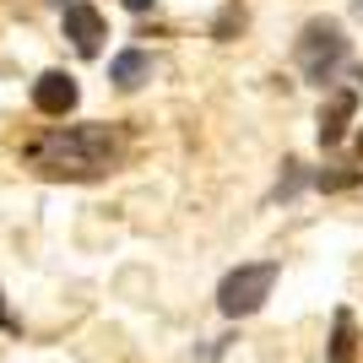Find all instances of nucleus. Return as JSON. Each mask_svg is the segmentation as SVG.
<instances>
[{
    "instance_id": "f257e3e1",
    "label": "nucleus",
    "mask_w": 363,
    "mask_h": 363,
    "mask_svg": "<svg viewBox=\"0 0 363 363\" xmlns=\"http://www.w3.org/2000/svg\"><path fill=\"white\" fill-rule=\"evenodd\" d=\"M120 157H125V136L104 120L55 125L22 147V163L44 179H104L108 168H120Z\"/></svg>"
},
{
    "instance_id": "f03ea898",
    "label": "nucleus",
    "mask_w": 363,
    "mask_h": 363,
    "mask_svg": "<svg viewBox=\"0 0 363 363\" xmlns=\"http://www.w3.org/2000/svg\"><path fill=\"white\" fill-rule=\"evenodd\" d=\"M342 60H347V33H342V22L315 16V22L298 33V71L309 76L315 87H325V82L342 71Z\"/></svg>"
},
{
    "instance_id": "7ed1b4c3",
    "label": "nucleus",
    "mask_w": 363,
    "mask_h": 363,
    "mask_svg": "<svg viewBox=\"0 0 363 363\" xmlns=\"http://www.w3.org/2000/svg\"><path fill=\"white\" fill-rule=\"evenodd\" d=\"M277 288V260H255V266H233V272L223 277V288H217V309H223L228 320L239 315H255L260 303L272 298Z\"/></svg>"
},
{
    "instance_id": "20e7f679",
    "label": "nucleus",
    "mask_w": 363,
    "mask_h": 363,
    "mask_svg": "<svg viewBox=\"0 0 363 363\" xmlns=\"http://www.w3.org/2000/svg\"><path fill=\"white\" fill-rule=\"evenodd\" d=\"M76 98H82V87H76L71 71H44L38 82H33V108L49 114V120H65V114L76 108Z\"/></svg>"
},
{
    "instance_id": "39448f33",
    "label": "nucleus",
    "mask_w": 363,
    "mask_h": 363,
    "mask_svg": "<svg viewBox=\"0 0 363 363\" xmlns=\"http://www.w3.org/2000/svg\"><path fill=\"white\" fill-rule=\"evenodd\" d=\"M65 38H71L82 55H98V44H104V16H98V6L65 0Z\"/></svg>"
},
{
    "instance_id": "423d86ee",
    "label": "nucleus",
    "mask_w": 363,
    "mask_h": 363,
    "mask_svg": "<svg viewBox=\"0 0 363 363\" xmlns=\"http://www.w3.org/2000/svg\"><path fill=\"white\" fill-rule=\"evenodd\" d=\"M352 114H358V92H352V87H336L331 98H325V108H320V147H336V141L347 136Z\"/></svg>"
},
{
    "instance_id": "0eeeda50",
    "label": "nucleus",
    "mask_w": 363,
    "mask_h": 363,
    "mask_svg": "<svg viewBox=\"0 0 363 363\" xmlns=\"http://www.w3.org/2000/svg\"><path fill=\"white\" fill-rule=\"evenodd\" d=\"M147 76H152V55L147 49H125V55H114V65H108V82L125 87V92H136Z\"/></svg>"
},
{
    "instance_id": "6e6552de",
    "label": "nucleus",
    "mask_w": 363,
    "mask_h": 363,
    "mask_svg": "<svg viewBox=\"0 0 363 363\" xmlns=\"http://www.w3.org/2000/svg\"><path fill=\"white\" fill-rule=\"evenodd\" d=\"M352 358H358V331H352L347 309H336V320H331V363H352Z\"/></svg>"
},
{
    "instance_id": "1a4fd4ad",
    "label": "nucleus",
    "mask_w": 363,
    "mask_h": 363,
    "mask_svg": "<svg viewBox=\"0 0 363 363\" xmlns=\"http://www.w3.org/2000/svg\"><path fill=\"white\" fill-rule=\"evenodd\" d=\"M125 6H130V11H152V6H157V0H125Z\"/></svg>"
},
{
    "instance_id": "9d476101",
    "label": "nucleus",
    "mask_w": 363,
    "mask_h": 363,
    "mask_svg": "<svg viewBox=\"0 0 363 363\" xmlns=\"http://www.w3.org/2000/svg\"><path fill=\"white\" fill-rule=\"evenodd\" d=\"M11 325H16V320L6 315V298H0V331H11Z\"/></svg>"
},
{
    "instance_id": "9b49d317",
    "label": "nucleus",
    "mask_w": 363,
    "mask_h": 363,
    "mask_svg": "<svg viewBox=\"0 0 363 363\" xmlns=\"http://www.w3.org/2000/svg\"><path fill=\"white\" fill-rule=\"evenodd\" d=\"M352 6H358V16H363V0H352Z\"/></svg>"
},
{
    "instance_id": "f8f14e48",
    "label": "nucleus",
    "mask_w": 363,
    "mask_h": 363,
    "mask_svg": "<svg viewBox=\"0 0 363 363\" xmlns=\"http://www.w3.org/2000/svg\"><path fill=\"white\" fill-rule=\"evenodd\" d=\"M358 152H363V130H358Z\"/></svg>"
},
{
    "instance_id": "ddd939ff",
    "label": "nucleus",
    "mask_w": 363,
    "mask_h": 363,
    "mask_svg": "<svg viewBox=\"0 0 363 363\" xmlns=\"http://www.w3.org/2000/svg\"><path fill=\"white\" fill-rule=\"evenodd\" d=\"M60 6H65V0H60Z\"/></svg>"
}]
</instances>
